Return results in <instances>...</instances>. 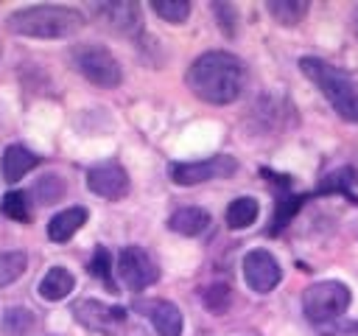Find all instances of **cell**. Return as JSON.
<instances>
[{"instance_id": "11", "label": "cell", "mask_w": 358, "mask_h": 336, "mask_svg": "<svg viewBox=\"0 0 358 336\" xmlns=\"http://www.w3.org/2000/svg\"><path fill=\"white\" fill-rule=\"evenodd\" d=\"M87 188L109 202H117L129 193V174L120 162H101L87 171Z\"/></svg>"}, {"instance_id": "20", "label": "cell", "mask_w": 358, "mask_h": 336, "mask_svg": "<svg viewBox=\"0 0 358 336\" xmlns=\"http://www.w3.org/2000/svg\"><path fill=\"white\" fill-rule=\"evenodd\" d=\"M25 269H28V255L25 252H20V249L3 252L0 255V288H6L14 280H20Z\"/></svg>"}, {"instance_id": "5", "label": "cell", "mask_w": 358, "mask_h": 336, "mask_svg": "<svg viewBox=\"0 0 358 336\" xmlns=\"http://www.w3.org/2000/svg\"><path fill=\"white\" fill-rule=\"evenodd\" d=\"M347 308H350V288L338 280L313 283L302 297V311L316 325H327V322L338 319Z\"/></svg>"}, {"instance_id": "12", "label": "cell", "mask_w": 358, "mask_h": 336, "mask_svg": "<svg viewBox=\"0 0 358 336\" xmlns=\"http://www.w3.org/2000/svg\"><path fill=\"white\" fill-rule=\"evenodd\" d=\"M143 308L159 336H182V311L171 300H154Z\"/></svg>"}, {"instance_id": "25", "label": "cell", "mask_w": 358, "mask_h": 336, "mask_svg": "<svg viewBox=\"0 0 358 336\" xmlns=\"http://www.w3.org/2000/svg\"><path fill=\"white\" fill-rule=\"evenodd\" d=\"M201 302H204L207 311L224 314V311L229 308V302H232V288H229L227 283H213V286H207V288L201 291Z\"/></svg>"}, {"instance_id": "22", "label": "cell", "mask_w": 358, "mask_h": 336, "mask_svg": "<svg viewBox=\"0 0 358 336\" xmlns=\"http://www.w3.org/2000/svg\"><path fill=\"white\" fill-rule=\"evenodd\" d=\"M62 196H64V182H62V176L45 174V176L36 179V185H34V199H36L39 204H53V202H59Z\"/></svg>"}, {"instance_id": "1", "label": "cell", "mask_w": 358, "mask_h": 336, "mask_svg": "<svg viewBox=\"0 0 358 336\" xmlns=\"http://www.w3.org/2000/svg\"><path fill=\"white\" fill-rule=\"evenodd\" d=\"M190 92L207 104L224 106L238 101L246 87V67L235 53L227 50H207L201 53L185 76Z\"/></svg>"}, {"instance_id": "19", "label": "cell", "mask_w": 358, "mask_h": 336, "mask_svg": "<svg viewBox=\"0 0 358 336\" xmlns=\"http://www.w3.org/2000/svg\"><path fill=\"white\" fill-rule=\"evenodd\" d=\"M266 8L280 25H296L308 14V3L305 0H268Z\"/></svg>"}, {"instance_id": "2", "label": "cell", "mask_w": 358, "mask_h": 336, "mask_svg": "<svg viewBox=\"0 0 358 336\" xmlns=\"http://www.w3.org/2000/svg\"><path fill=\"white\" fill-rule=\"evenodd\" d=\"M84 28V14L73 6H25L8 17V31L31 39H64Z\"/></svg>"}, {"instance_id": "29", "label": "cell", "mask_w": 358, "mask_h": 336, "mask_svg": "<svg viewBox=\"0 0 358 336\" xmlns=\"http://www.w3.org/2000/svg\"><path fill=\"white\" fill-rule=\"evenodd\" d=\"M352 25H355V34H358V6H355V14H352Z\"/></svg>"}, {"instance_id": "14", "label": "cell", "mask_w": 358, "mask_h": 336, "mask_svg": "<svg viewBox=\"0 0 358 336\" xmlns=\"http://www.w3.org/2000/svg\"><path fill=\"white\" fill-rule=\"evenodd\" d=\"M87 207H67V210H62V213H56L53 218H50V224H48V238L50 241H56V244H64V241H70L84 224H87Z\"/></svg>"}, {"instance_id": "3", "label": "cell", "mask_w": 358, "mask_h": 336, "mask_svg": "<svg viewBox=\"0 0 358 336\" xmlns=\"http://www.w3.org/2000/svg\"><path fill=\"white\" fill-rule=\"evenodd\" d=\"M299 70L322 90V95L330 101V106L336 109L338 118L358 123V84L350 73H344L341 67H336L324 59H316V56H302Z\"/></svg>"}, {"instance_id": "9", "label": "cell", "mask_w": 358, "mask_h": 336, "mask_svg": "<svg viewBox=\"0 0 358 336\" xmlns=\"http://www.w3.org/2000/svg\"><path fill=\"white\" fill-rule=\"evenodd\" d=\"M73 314L81 325H87L90 330H101V333H117L120 325H126L129 314L120 305H106L101 300H81L73 305Z\"/></svg>"}, {"instance_id": "27", "label": "cell", "mask_w": 358, "mask_h": 336, "mask_svg": "<svg viewBox=\"0 0 358 336\" xmlns=\"http://www.w3.org/2000/svg\"><path fill=\"white\" fill-rule=\"evenodd\" d=\"M90 274L98 277L109 291H115V283H112V255L106 246H98L92 260H90Z\"/></svg>"}, {"instance_id": "16", "label": "cell", "mask_w": 358, "mask_h": 336, "mask_svg": "<svg viewBox=\"0 0 358 336\" xmlns=\"http://www.w3.org/2000/svg\"><path fill=\"white\" fill-rule=\"evenodd\" d=\"M73 286H76L73 274L64 266H53V269H48V274L39 283V297L48 302H59L73 291Z\"/></svg>"}, {"instance_id": "28", "label": "cell", "mask_w": 358, "mask_h": 336, "mask_svg": "<svg viewBox=\"0 0 358 336\" xmlns=\"http://www.w3.org/2000/svg\"><path fill=\"white\" fill-rule=\"evenodd\" d=\"M213 14H215V20L227 36L238 34V8L232 3H213Z\"/></svg>"}, {"instance_id": "10", "label": "cell", "mask_w": 358, "mask_h": 336, "mask_svg": "<svg viewBox=\"0 0 358 336\" xmlns=\"http://www.w3.org/2000/svg\"><path fill=\"white\" fill-rule=\"evenodd\" d=\"M92 11L98 14V20H103V25L115 34L123 36H134L143 28V17H140V6L129 3V0H109V3H95Z\"/></svg>"}, {"instance_id": "21", "label": "cell", "mask_w": 358, "mask_h": 336, "mask_svg": "<svg viewBox=\"0 0 358 336\" xmlns=\"http://www.w3.org/2000/svg\"><path fill=\"white\" fill-rule=\"evenodd\" d=\"M352 182H355V171H352V168H338V171H333V174L324 176V182L319 185L316 193H344L350 202H358L355 193L350 190Z\"/></svg>"}, {"instance_id": "6", "label": "cell", "mask_w": 358, "mask_h": 336, "mask_svg": "<svg viewBox=\"0 0 358 336\" xmlns=\"http://www.w3.org/2000/svg\"><path fill=\"white\" fill-rule=\"evenodd\" d=\"M238 171L235 157L229 154H215L207 160H196V162H173L171 165V179L176 185H201L210 179H221Z\"/></svg>"}, {"instance_id": "8", "label": "cell", "mask_w": 358, "mask_h": 336, "mask_svg": "<svg viewBox=\"0 0 358 336\" xmlns=\"http://www.w3.org/2000/svg\"><path fill=\"white\" fill-rule=\"evenodd\" d=\"M243 280L252 291L268 294L282 280V269L268 249H252L243 255Z\"/></svg>"}, {"instance_id": "24", "label": "cell", "mask_w": 358, "mask_h": 336, "mask_svg": "<svg viewBox=\"0 0 358 336\" xmlns=\"http://www.w3.org/2000/svg\"><path fill=\"white\" fill-rule=\"evenodd\" d=\"M151 8L165 22H173V25L185 22L190 17V3L187 0H151Z\"/></svg>"}, {"instance_id": "13", "label": "cell", "mask_w": 358, "mask_h": 336, "mask_svg": "<svg viewBox=\"0 0 358 336\" xmlns=\"http://www.w3.org/2000/svg\"><path fill=\"white\" fill-rule=\"evenodd\" d=\"M39 165V157L34 151H28L25 146L14 143V146H6L3 151V160H0V171H3V179L6 182H20L28 171H34Z\"/></svg>"}, {"instance_id": "4", "label": "cell", "mask_w": 358, "mask_h": 336, "mask_svg": "<svg viewBox=\"0 0 358 336\" xmlns=\"http://www.w3.org/2000/svg\"><path fill=\"white\" fill-rule=\"evenodd\" d=\"M73 59V67L95 87H103V90H112L123 81V70L117 64V59L103 48V45H95V42H84L78 48H73L70 53Z\"/></svg>"}, {"instance_id": "26", "label": "cell", "mask_w": 358, "mask_h": 336, "mask_svg": "<svg viewBox=\"0 0 358 336\" xmlns=\"http://www.w3.org/2000/svg\"><path fill=\"white\" fill-rule=\"evenodd\" d=\"M305 199L308 196H282L280 202H277V213H274V218H271V235H277L288 221H291V216L305 204Z\"/></svg>"}, {"instance_id": "18", "label": "cell", "mask_w": 358, "mask_h": 336, "mask_svg": "<svg viewBox=\"0 0 358 336\" xmlns=\"http://www.w3.org/2000/svg\"><path fill=\"white\" fill-rule=\"evenodd\" d=\"M257 213H260L257 199H252V196H238V199H232L229 207H227V224H229V230H246V227L255 224Z\"/></svg>"}, {"instance_id": "7", "label": "cell", "mask_w": 358, "mask_h": 336, "mask_svg": "<svg viewBox=\"0 0 358 336\" xmlns=\"http://www.w3.org/2000/svg\"><path fill=\"white\" fill-rule=\"evenodd\" d=\"M117 274L131 291H143L159 280V269L154 258L143 246H123L117 255Z\"/></svg>"}, {"instance_id": "15", "label": "cell", "mask_w": 358, "mask_h": 336, "mask_svg": "<svg viewBox=\"0 0 358 336\" xmlns=\"http://www.w3.org/2000/svg\"><path fill=\"white\" fill-rule=\"evenodd\" d=\"M168 227L179 235L193 238V235H201L210 227V213L201 210V207H179L176 213H171Z\"/></svg>"}, {"instance_id": "17", "label": "cell", "mask_w": 358, "mask_h": 336, "mask_svg": "<svg viewBox=\"0 0 358 336\" xmlns=\"http://www.w3.org/2000/svg\"><path fill=\"white\" fill-rule=\"evenodd\" d=\"M34 328H36V314L31 308L11 305L0 316V330L6 336H28V333H34Z\"/></svg>"}, {"instance_id": "23", "label": "cell", "mask_w": 358, "mask_h": 336, "mask_svg": "<svg viewBox=\"0 0 358 336\" xmlns=\"http://www.w3.org/2000/svg\"><path fill=\"white\" fill-rule=\"evenodd\" d=\"M0 210H3V216H8V218H14V221H22V224H25V221L31 218L28 193H22V190H8V193L3 196Z\"/></svg>"}]
</instances>
